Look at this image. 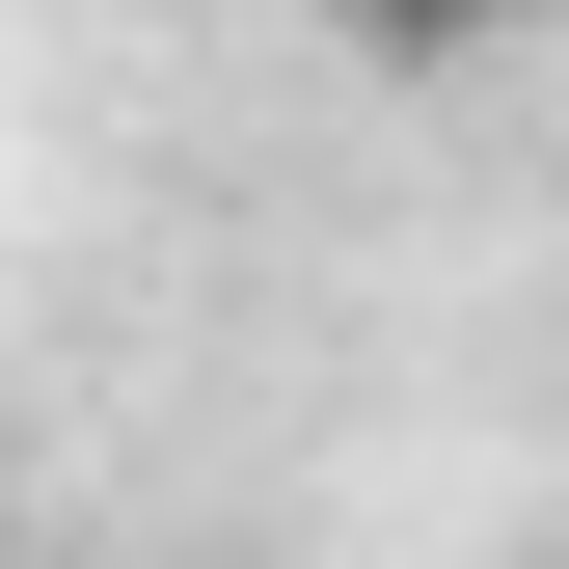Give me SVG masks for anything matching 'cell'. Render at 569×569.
I'll return each mask as SVG.
<instances>
[{
	"label": "cell",
	"mask_w": 569,
	"mask_h": 569,
	"mask_svg": "<svg viewBox=\"0 0 569 569\" xmlns=\"http://www.w3.org/2000/svg\"><path fill=\"white\" fill-rule=\"evenodd\" d=\"M326 28H352V54H380V82H488V54H516V28H542V0H326Z\"/></svg>",
	"instance_id": "cell-1"
}]
</instances>
